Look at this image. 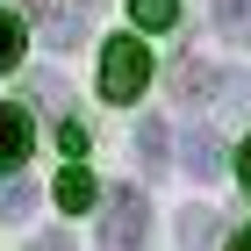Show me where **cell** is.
<instances>
[{
    "instance_id": "obj_1",
    "label": "cell",
    "mask_w": 251,
    "mask_h": 251,
    "mask_svg": "<svg viewBox=\"0 0 251 251\" xmlns=\"http://www.w3.org/2000/svg\"><path fill=\"white\" fill-rule=\"evenodd\" d=\"M144 86H151V50H144L136 36H115L108 50H100V94L108 100H136Z\"/></svg>"
},
{
    "instance_id": "obj_2",
    "label": "cell",
    "mask_w": 251,
    "mask_h": 251,
    "mask_svg": "<svg viewBox=\"0 0 251 251\" xmlns=\"http://www.w3.org/2000/svg\"><path fill=\"white\" fill-rule=\"evenodd\" d=\"M144 230H151V201L136 187H115L100 215V251H144Z\"/></svg>"
},
{
    "instance_id": "obj_3",
    "label": "cell",
    "mask_w": 251,
    "mask_h": 251,
    "mask_svg": "<svg viewBox=\"0 0 251 251\" xmlns=\"http://www.w3.org/2000/svg\"><path fill=\"white\" fill-rule=\"evenodd\" d=\"M29 151H36V122H29V108H22V100H0V173L29 165Z\"/></svg>"
},
{
    "instance_id": "obj_4",
    "label": "cell",
    "mask_w": 251,
    "mask_h": 251,
    "mask_svg": "<svg viewBox=\"0 0 251 251\" xmlns=\"http://www.w3.org/2000/svg\"><path fill=\"white\" fill-rule=\"evenodd\" d=\"M50 194H58V208H65V215H79V208H94V201H100L94 173H86L79 158H72V165H65V173H58V187H50Z\"/></svg>"
},
{
    "instance_id": "obj_5",
    "label": "cell",
    "mask_w": 251,
    "mask_h": 251,
    "mask_svg": "<svg viewBox=\"0 0 251 251\" xmlns=\"http://www.w3.org/2000/svg\"><path fill=\"white\" fill-rule=\"evenodd\" d=\"M94 7H100V0H65L58 15L43 22V36L58 43V50H65V43H79V36H86V22H94Z\"/></svg>"
},
{
    "instance_id": "obj_6",
    "label": "cell",
    "mask_w": 251,
    "mask_h": 251,
    "mask_svg": "<svg viewBox=\"0 0 251 251\" xmlns=\"http://www.w3.org/2000/svg\"><path fill=\"white\" fill-rule=\"evenodd\" d=\"M179 158H187V173H194V179H215V173H223V151H215V136H208V129H194L187 144H179Z\"/></svg>"
},
{
    "instance_id": "obj_7",
    "label": "cell",
    "mask_w": 251,
    "mask_h": 251,
    "mask_svg": "<svg viewBox=\"0 0 251 251\" xmlns=\"http://www.w3.org/2000/svg\"><path fill=\"white\" fill-rule=\"evenodd\" d=\"M179 244H187V251H208L215 244V215L208 208H187V215H179Z\"/></svg>"
},
{
    "instance_id": "obj_8",
    "label": "cell",
    "mask_w": 251,
    "mask_h": 251,
    "mask_svg": "<svg viewBox=\"0 0 251 251\" xmlns=\"http://www.w3.org/2000/svg\"><path fill=\"white\" fill-rule=\"evenodd\" d=\"M129 15H136V29H173L179 0H129Z\"/></svg>"
},
{
    "instance_id": "obj_9",
    "label": "cell",
    "mask_w": 251,
    "mask_h": 251,
    "mask_svg": "<svg viewBox=\"0 0 251 251\" xmlns=\"http://www.w3.org/2000/svg\"><path fill=\"white\" fill-rule=\"evenodd\" d=\"M215 29L223 36H251V0H215Z\"/></svg>"
},
{
    "instance_id": "obj_10",
    "label": "cell",
    "mask_w": 251,
    "mask_h": 251,
    "mask_svg": "<svg viewBox=\"0 0 251 251\" xmlns=\"http://www.w3.org/2000/svg\"><path fill=\"white\" fill-rule=\"evenodd\" d=\"M36 208V194H29V179H0V215L15 223V215H29Z\"/></svg>"
},
{
    "instance_id": "obj_11",
    "label": "cell",
    "mask_w": 251,
    "mask_h": 251,
    "mask_svg": "<svg viewBox=\"0 0 251 251\" xmlns=\"http://www.w3.org/2000/svg\"><path fill=\"white\" fill-rule=\"evenodd\" d=\"M136 151H144V165H151V173H158V165H165V122H144V129H136Z\"/></svg>"
},
{
    "instance_id": "obj_12",
    "label": "cell",
    "mask_w": 251,
    "mask_h": 251,
    "mask_svg": "<svg viewBox=\"0 0 251 251\" xmlns=\"http://www.w3.org/2000/svg\"><path fill=\"white\" fill-rule=\"evenodd\" d=\"M15 58H22V22L0 7V65H15Z\"/></svg>"
},
{
    "instance_id": "obj_13",
    "label": "cell",
    "mask_w": 251,
    "mask_h": 251,
    "mask_svg": "<svg viewBox=\"0 0 251 251\" xmlns=\"http://www.w3.org/2000/svg\"><path fill=\"white\" fill-rule=\"evenodd\" d=\"M58 144H65V151H72V158H86V144H94V136H86V122H58Z\"/></svg>"
},
{
    "instance_id": "obj_14",
    "label": "cell",
    "mask_w": 251,
    "mask_h": 251,
    "mask_svg": "<svg viewBox=\"0 0 251 251\" xmlns=\"http://www.w3.org/2000/svg\"><path fill=\"white\" fill-rule=\"evenodd\" d=\"M237 173H244V187H251V136H244V151H237Z\"/></svg>"
},
{
    "instance_id": "obj_15",
    "label": "cell",
    "mask_w": 251,
    "mask_h": 251,
    "mask_svg": "<svg viewBox=\"0 0 251 251\" xmlns=\"http://www.w3.org/2000/svg\"><path fill=\"white\" fill-rule=\"evenodd\" d=\"M230 251H251V230H244V237H237V244H230Z\"/></svg>"
},
{
    "instance_id": "obj_16",
    "label": "cell",
    "mask_w": 251,
    "mask_h": 251,
    "mask_svg": "<svg viewBox=\"0 0 251 251\" xmlns=\"http://www.w3.org/2000/svg\"><path fill=\"white\" fill-rule=\"evenodd\" d=\"M22 7H29V15H43V0H22Z\"/></svg>"
}]
</instances>
